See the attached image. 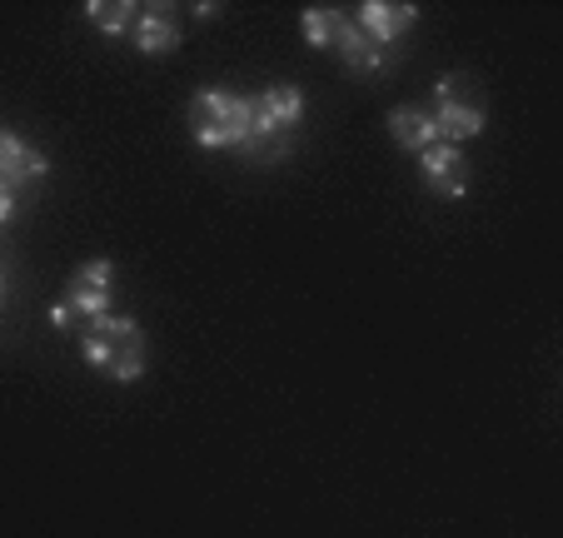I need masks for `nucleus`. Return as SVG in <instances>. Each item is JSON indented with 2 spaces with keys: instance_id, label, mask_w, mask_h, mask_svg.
Instances as JSON below:
<instances>
[{
  "instance_id": "nucleus-1",
  "label": "nucleus",
  "mask_w": 563,
  "mask_h": 538,
  "mask_svg": "<svg viewBox=\"0 0 563 538\" xmlns=\"http://www.w3.org/2000/svg\"><path fill=\"white\" fill-rule=\"evenodd\" d=\"M80 354H86L90 370L110 374L115 384H135L145 374V329L130 315H100L80 329Z\"/></svg>"
},
{
  "instance_id": "nucleus-2",
  "label": "nucleus",
  "mask_w": 563,
  "mask_h": 538,
  "mask_svg": "<svg viewBox=\"0 0 563 538\" xmlns=\"http://www.w3.org/2000/svg\"><path fill=\"white\" fill-rule=\"evenodd\" d=\"M190 130L205 150H240L255 135V116H250V96H234L224 85H210L190 100Z\"/></svg>"
},
{
  "instance_id": "nucleus-3",
  "label": "nucleus",
  "mask_w": 563,
  "mask_h": 538,
  "mask_svg": "<svg viewBox=\"0 0 563 538\" xmlns=\"http://www.w3.org/2000/svg\"><path fill=\"white\" fill-rule=\"evenodd\" d=\"M110 285H115V264L110 260H86L80 270L70 275V285H65L60 305L70 309L75 319H80V329L90 325V319L110 315Z\"/></svg>"
},
{
  "instance_id": "nucleus-4",
  "label": "nucleus",
  "mask_w": 563,
  "mask_h": 538,
  "mask_svg": "<svg viewBox=\"0 0 563 538\" xmlns=\"http://www.w3.org/2000/svg\"><path fill=\"white\" fill-rule=\"evenodd\" d=\"M250 116H255V135H285L305 116V90L299 85H269V90L250 96Z\"/></svg>"
},
{
  "instance_id": "nucleus-5",
  "label": "nucleus",
  "mask_w": 563,
  "mask_h": 538,
  "mask_svg": "<svg viewBox=\"0 0 563 538\" xmlns=\"http://www.w3.org/2000/svg\"><path fill=\"white\" fill-rule=\"evenodd\" d=\"M45 175H51V160L35 145H25L21 135L0 130V185H5V190H25V185H35V179H45Z\"/></svg>"
},
{
  "instance_id": "nucleus-6",
  "label": "nucleus",
  "mask_w": 563,
  "mask_h": 538,
  "mask_svg": "<svg viewBox=\"0 0 563 538\" xmlns=\"http://www.w3.org/2000/svg\"><path fill=\"white\" fill-rule=\"evenodd\" d=\"M419 165H424L429 195H439V200H459V195L468 190V155H464V150L429 145L424 155H419Z\"/></svg>"
},
{
  "instance_id": "nucleus-7",
  "label": "nucleus",
  "mask_w": 563,
  "mask_h": 538,
  "mask_svg": "<svg viewBox=\"0 0 563 538\" xmlns=\"http://www.w3.org/2000/svg\"><path fill=\"white\" fill-rule=\"evenodd\" d=\"M130 41H135L140 55H170L180 45V21L170 15V6H140Z\"/></svg>"
},
{
  "instance_id": "nucleus-8",
  "label": "nucleus",
  "mask_w": 563,
  "mask_h": 538,
  "mask_svg": "<svg viewBox=\"0 0 563 538\" xmlns=\"http://www.w3.org/2000/svg\"><path fill=\"white\" fill-rule=\"evenodd\" d=\"M415 21H419V11H415V6H399V0H364L360 15H354V25H360L374 45L399 41V35H405Z\"/></svg>"
},
{
  "instance_id": "nucleus-9",
  "label": "nucleus",
  "mask_w": 563,
  "mask_h": 538,
  "mask_svg": "<svg viewBox=\"0 0 563 538\" xmlns=\"http://www.w3.org/2000/svg\"><path fill=\"white\" fill-rule=\"evenodd\" d=\"M434 130H439V145L464 150V140H474L484 130V106H474V100H439Z\"/></svg>"
},
{
  "instance_id": "nucleus-10",
  "label": "nucleus",
  "mask_w": 563,
  "mask_h": 538,
  "mask_svg": "<svg viewBox=\"0 0 563 538\" xmlns=\"http://www.w3.org/2000/svg\"><path fill=\"white\" fill-rule=\"evenodd\" d=\"M334 51L344 55V70H350V75H379L384 70V45H374L354 21L340 25V35H334Z\"/></svg>"
},
{
  "instance_id": "nucleus-11",
  "label": "nucleus",
  "mask_w": 563,
  "mask_h": 538,
  "mask_svg": "<svg viewBox=\"0 0 563 538\" xmlns=\"http://www.w3.org/2000/svg\"><path fill=\"white\" fill-rule=\"evenodd\" d=\"M389 135L399 140V150H409V155H424L429 145H439L434 116H424V110H389Z\"/></svg>"
},
{
  "instance_id": "nucleus-12",
  "label": "nucleus",
  "mask_w": 563,
  "mask_h": 538,
  "mask_svg": "<svg viewBox=\"0 0 563 538\" xmlns=\"http://www.w3.org/2000/svg\"><path fill=\"white\" fill-rule=\"evenodd\" d=\"M135 11L140 6H130V0H86V21L100 35H125L135 25Z\"/></svg>"
},
{
  "instance_id": "nucleus-13",
  "label": "nucleus",
  "mask_w": 563,
  "mask_h": 538,
  "mask_svg": "<svg viewBox=\"0 0 563 538\" xmlns=\"http://www.w3.org/2000/svg\"><path fill=\"white\" fill-rule=\"evenodd\" d=\"M350 21V15L340 11V6H309L305 15H299V25H305V41L314 45V51H324V45H334V35H340V25Z\"/></svg>"
},
{
  "instance_id": "nucleus-14",
  "label": "nucleus",
  "mask_w": 563,
  "mask_h": 538,
  "mask_svg": "<svg viewBox=\"0 0 563 538\" xmlns=\"http://www.w3.org/2000/svg\"><path fill=\"white\" fill-rule=\"evenodd\" d=\"M289 155V140L285 135H250L245 145H240V160L245 165H275V160Z\"/></svg>"
},
{
  "instance_id": "nucleus-15",
  "label": "nucleus",
  "mask_w": 563,
  "mask_h": 538,
  "mask_svg": "<svg viewBox=\"0 0 563 538\" xmlns=\"http://www.w3.org/2000/svg\"><path fill=\"white\" fill-rule=\"evenodd\" d=\"M434 100H474V106H478L484 96H478L474 75H444V80L434 85Z\"/></svg>"
},
{
  "instance_id": "nucleus-16",
  "label": "nucleus",
  "mask_w": 563,
  "mask_h": 538,
  "mask_svg": "<svg viewBox=\"0 0 563 538\" xmlns=\"http://www.w3.org/2000/svg\"><path fill=\"white\" fill-rule=\"evenodd\" d=\"M15 210H21V195L0 185V224H11V220H15Z\"/></svg>"
},
{
  "instance_id": "nucleus-17",
  "label": "nucleus",
  "mask_w": 563,
  "mask_h": 538,
  "mask_svg": "<svg viewBox=\"0 0 563 538\" xmlns=\"http://www.w3.org/2000/svg\"><path fill=\"white\" fill-rule=\"evenodd\" d=\"M51 325H55V329H70V325H80V319H75L70 309H65L60 299H55V305H51Z\"/></svg>"
},
{
  "instance_id": "nucleus-18",
  "label": "nucleus",
  "mask_w": 563,
  "mask_h": 538,
  "mask_svg": "<svg viewBox=\"0 0 563 538\" xmlns=\"http://www.w3.org/2000/svg\"><path fill=\"white\" fill-rule=\"evenodd\" d=\"M0 295H5V270H0Z\"/></svg>"
}]
</instances>
